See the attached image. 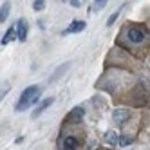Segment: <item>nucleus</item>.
I'll return each mask as SVG.
<instances>
[{"mask_svg": "<svg viewBox=\"0 0 150 150\" xmlns=\"http://www.w3.org/2000/svg\"><path fill=\"white\" fill-rule=\"evenodd\" d=\"M127 36H128L130 42H134V44H141V42L145 40V33L139 27H130L128 33H127Z\"/></svg>", "mask_w": 150, "mask_h": 150, "instance_id": "nucleus-3", "label": "nucleus"}, {"mask_svg": "<svg viewBox=\"0 0 150 150\" xmlns=\"http://www.w3.org/2000/svg\"><path fill=\"white\" fill-rule=\"evenodd\" d=\"M107 6L105 0H98V2H94V11H98V9H103Z\"/></svg>", "mask_w": 150, "mask_h": 150, "instance_id": "nucleus-16", "label": "nucleus"}, {"mask_svg": "<svg viewBox=\"0 0 150 150\" xmlns=\"http://www.w3.org/2000/svg\"><path fill=\"white\" fill-rule=\"evenodd\" d=\"M33 9H35V11H44V9H45V2H44V0H35V2H33Z\"/></svg>", "mask_w": 150, "mask_h": 150, "instance_id": "nucleus-14", "label": "nucleus"}, {"mask_svg": "<svg viewBox=\"0 0 150 150\" xmlns=\"http://www.w3.org/2000/svg\"><path fill=\"white\" fill-rule=\"evenodd\" d=\"M69 4H71L72 7H80V6H81V4L78 2V0H71V2H69Z\"/></svg>", "mask_w": 150, "mask_h": 150, "instance_id": "nucleus-17", "label": "nucleus"}, {"mask_svg": "<svg viewBox=\"0 0 150 150\" xmlns=\"http://www.w3.org/2000/svg\"><path fill=\"white\" fill-rule=\"evenodd\" d=\"M15 38H16V27H9L7 33L2 36V40H0V44H2V45H7L9 42H13Z\"/></svg>", "mask_w": 150, "mask_h": 150, "instance_id": "nucleus-10", "label": "nucleus"}, {"mask_svg": "<svg viewBox=\"0 0 150 150\" xmlns=\"http://www.w3.org/2000/svg\"><path fill=\"white\" fill-rule=\"evenodd\" d=\"M9 11H11V4H9V2L2 4V7H0V22H6V20H7Z\"/></svg>", "mask_w": 150, "mask_h": 150, "instance_id": "nucleus-11", "label": "nucleus"}, {"mask_svg": "<svg viewBox=\"0 0 150 150\" xmlns=\"http://www.w3.org/2000/svg\"><path fill=\"white\" fill-rule=\"evenodd\" d=\"M40 85H29V87L20 94V98H18V101H16V105H15V110L16 112H24V110H27L31 105H35L36 101H38V98H40Z\"/></svg>", "mask_w": 150, "mask_h": 150, "instance_id": "nucleus-1", "label": "nucleus"}, {"mask_svg": "<svg viewBox=\"0 0 150 150\" xmlns=\"http://www.w3.org/2000/svg\"><path fill=\"white\" fill-rule=\"evenodd\" d=\"M130 141H132L130 137H125V136H121V137H120V141H117V143H120L121 146H127V145H130Z\"/></svg>", "mask_w": 150, "mask_h": 150, "instance_id": "nucleus-15", "label": "nucleus"}, {"mask_svg": "<svg viewBox=\"0 0 150 150\" xmlns=\"http://www.w3.org/2000/svg\"><path fill=\"white\" fill-rule=\"evenodd\" d=\"M128 116H130V110H128V109H116L112 112V120L116 123H125L128 120Z\"/></svg>", "mask_w": 150, "mask_h": 150, "instance_id": "nucleus-4", "label": "nucleus"}, {"mask_svg": "<svg viewBox=\"0 0 150 150\" xmlns=\"http://www.w3.org/2000/svg\"><path fill=\"white\" fill-rule=\"evenodd\" d=\"M85 29V22H81V20H74V22L63 31V35H74V33H80V31Z\"/></svg>", "mask_w": 150, "mask_h": 150, "instance_id": "nucleus-5", "label": "nucleus"}, {"mask_svg": "<svg viewBox=\"0 0 150 150\" xmlns=\"http://www.w3.org/2000/svg\"><path fill=\"white\" fill-rule=\"evenodd\" d=\"M15 27H16V38H18L20 42H25V40H27V31H29L27 22H25L24 18H20Z\"/></svg>", "mask_w": 150, "mask_h": 150, "instance_id": "nucleus-2", "label": "nucleus"}, {"mask_svg": "<svg viewBox=\"0 0 150 150\" xmlns=\"http://www.w3.org/2000/svg\"><path fill=\"white\" fill-rule=\"evenodd\" d=\"M83 114H85V110L81 109V107H74V109L69 112L67 120H69V121H80L81 117H83Z\"/></svg>", "mask_w": 150, "mask_h": 150, "instance_id": "nucleus-9", "label": "nucleus"}, {"mask_svg": "<svg viewBox=\"0 0 150 150\" xmlns=\"http://www.w3.org/2000/svg\"><path fill=\"white\" fill-rule=\"evenodd\" d=\"M103 139H105V143L109 145V146H116L117 141H120V137H117V134L114 130H107L105 136H103Z\"/></svg>", "mask_w": 150, "mask_h": 150, "instance_id": "nucleus-8", "label": "nucleus"}, {"mask_svg": "<svg viewBox=\"0 0 150 150\" xmlns=\"http://www.w3.org/2000/svg\"><path fill=\"white\" fill-rule=\"evenodd\" d=\"M52 101H54V98H45V100L42 101V103H40V105L36 107V109L33 110V117H38V116H40L42 112L45 110V109H49V107L52 105Z\"/></svg>", "mask_w": 150, "mask_h": 150, "instance_id": "nucleus-7", "label": "nucleus"}, {"mask_svg": "<svg viewBox=\"0 0 150 150\" xmlns=\"http://www.w3.org/2000/svg\"><path fill=\"white\" fill-rule=\"evenodd\" d=\"M62 148H65V150H76L78 148V139L74 137V136H65V137H63V141H62Z\"/></svg>", "mask_w": 150, "mask_h": 150, "instance_id": "nucleus-6", "label": "nucleus"}, {"mask_svg": "<svg viewBox=\"0 0 150 150\" xmlns=\"http://www.w3.org/2000/svg\"><path fill=\"white\" fill-rule=\"evenodd\" d=\"M120 13H121V7H120V9H117V11H114V13L110 15V18H109V20H107V27H110V25H112V24L116 22V20H117V16H120Z\"/></svg>", "mask_w": 150, "mask_h": 150, "instance_id": "nucleus-12", "label": "nucleus"}, {"mask_svg": "<svg viewBox=\"0 0 150 150\" xmlns=\"http://www.w3.org/2000/svg\"><path fill=\"white\" fill-rule=\"evenodd\" d=\"M9 89H11V85H9V83H2V85H0V101L4 100V96L9 92Z\"/></svg>", "mask_w": 150, "mask_h": 150, "instance_id": "nucleus-13", "label": "nucleus"}]
</instances>
